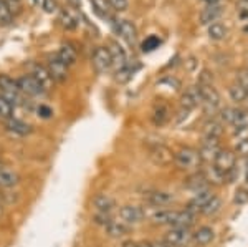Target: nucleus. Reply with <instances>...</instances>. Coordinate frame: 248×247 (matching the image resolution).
<instances>
[{"mask_svg":"<svg viewBox=\"0 0 248 247\" xmlns=\"http://www.w3.org/2000/svg\"><path fill=\"white\" fill-rule=\"evenodd\" d=\"M17 82H18V88L22 91V95H27V97H42V95L45 93V90L38 85L37 80L31 77V75H23Z\"/></svg>","mask_w":248,"mask_h":247,"instance_id":"6e6552de","label":"nucleus"},{"mask_svg":"<svg viewBox=\"0 0 248 247\" xmlns=\"http://www.w3.org/2000/svg\"><path fill=\"white\" fill-rule=\"evenodd\" d=\"M109 51H111V57H113V65L118 66V70L123 68V66L127 63L126 51H124L123 47L113 42V43H111V47H109Z\"/></svg>","mask_w":248,"mask_h":247,"instance_id":"b1692460","label":"nucleus"},{"mask_svg":"<svg viewBox=\"0 0 248 247\" xmlns=\"http://www.w3.org/2000/svg\"><path fill=\"white\" fill-rule=\"evenodd\" d=\"M174 163L177 165V168H181L184 171H195L201 168L202 158L199 149L186 146V148H181L174 153Z\"/></svg>","mask_w":248,"mask_h":247,"instance_id":"f257e3e1","label":"nucleus"},{"mask_svg":"<svg viewBox=\"0 0 248 247\" xmlns=\"http://www.w3.org/2000/svg\"><path fill=\"white\" fill-rule=\"evenodd\" d=\"M0 95L5 97L10 103H17L22 95L17 80L10 78L9 75H0Z\"/></svg>","mask_w":248,"mask_h":247,"instance_id":"20e7f679","label":"nucleus"},{"mask_svg":"<svg viewBox=\"0 0 248 247\" xmlns=\"http://www.w3.org/2000/svg\"><path fill=\"white\" fill-rule=\"evenodd\" d=\"M214 196H215V194L212 193L210 189H203V191H201V193H195V196L192 198L190 202L187 204L186 211H189V213H192V214L201 213L203 206H205L207 202H209Z\"/></svg>","mask_w":248,"mask_h":247,"instance_id":"4468645a","label":"nucleus"},{"mask_svg":"<svg viewBox=\"0 0 248 247\" xmlns=\"http://www.w3.org/2000/svg\"><path fill=\"white\" fill-rule=\"evenodd\" d=\"M186 247H187V246H186Z\"/></svg>","mask_w":248,"mask_h":247,"instance_id":"3c124183","label":"nucleus"},{"mask_svg":"<svg viewBox=\"0 0 248 247\" xmlns=\"http://www.w3.org/2000/svg\"><path fill=\"white\" fill-rule=\"evenodd\" d=\"M31 2H33L35 5H43V2H45V0H31Z\"/></svg>","mask_w":248,"mask_h":247,"instance_id":"de8ad7c7","label":"nucleus"},{"mask_svg":"<svg viewBox=\"0 0 248 247\" xmlns=\"http://www.w3.org/2000/svg\"><path fill=\"white\" fill-rule=\"evenodd\" d=\"M60 22H62L63 27L66 29H75L78 25V17L71 9H63L60 12Z\"/></svg>","mask_w":248,"mask_h":247,"instance_id":"bb28decb","label":"nucleus"},{"mask_svg":"<svg viewBox=\"0 0 248 247\" xmlns=\"http://www.w3.org/2000/svg\"><path fill=\"white\" fill-rule=\"evenodd\" d=\"M14 118V103H10L5 97L0 95V119Z\"/></svg>","mask_w":248,"mask_h":247,"instance_id":"72a5a7b5","label":"nucleus"},{"mask_svg":"<svg viewBox=\"0 0 248 247\" xmlns=\"http://www.w3.org/2000/svg\"><path fill=\"white\" fill-rule=\"evenodd\" d=\"M194 222H195V214L189 213V211H174L169 228H189L190 229V226H194Z\"/></svg>","mask_w":248,"mask_h":247,"instance_id":"6ab92c4d","label":"nucleus"},{"mask_svg":"<svg viewBox=\"0 0 248 247\" xmlns=\"http://www.w3.org/2000/svg\"><path fill=\"white\" fill-rule=\"evenodd\" d=\"M220 149L222 148H220V145H218V139H205V141L202 143L201 149H199L202 163H214V159L218 154Z\"/></svg>","mask_w":248,"mask_h":247,"instance_id":"f3484780","label":"nucleus"},{"mask_svg":"<svg viewBox=\"0 0 248 247\" xmlns=\"http://www.w3.org/2000/svg\"><path fill=\"white\" fill-rule=\"evenodd\" d=\"M5 130L9 131V133L15 134V136H27V134H30L31 131H33L31 125L22 121V119H17V118L7 119V121H5Z\"/></svg>","mask_w":248,"mask_h":247,"instance_id":"a211bd4d","label":"nucleus"},{"mask_svg":"<svg viewBox=\"0 0 248 247\" xmlns=\"http://www.w3.org/2000/svg\"><path fill=\"white\" fill-rule=\"evenodd\" d=\"M220 209H222V199L217 198V196H214L205 206H203L201 213L203 214V216H209L210 217V216H215L217 213H220Z\"/></svg>","mask_w":248,"mask_h":247,"instance_id":"c756f323","label":"nucleus"},{"mask_svg":"<svg viewBox=\"0 0 248 247\" xmlns=\"http://www.w3.org/2000/svg\"><path fill=\"white\" fill-rule=\"evenodd\" d=\"M162 241L172 247H186L192 241V232L189 228H170Z\"/></svg>","mask_w":248,"mask_h":247,"instance_id":"7ed1b4c3","label":"nucleus"},{"mask_svg":"<svg viewBox=\"0 0 248 247\" xmlns=\"http://www.w3.org/2000/svg\"><path fill=\"white\" fill-rule=\"evenodd\" d=\"M245 181L248 184V158H247V168H245Z\"/></svg>","mask_w":248,"mask_h":247,"instance_id":"49530a36","label":"nucleus"},{"mask_svg":"<svg viewBox=\"0 0 248 247\" xmlns=\"http://www.w3.org/2000/svg\"><path fill=\"white\" fill-rule=\"evenodd\" d=\"M229 93H230L232 101H235V103H243L245 99H248L247 88L243 85H240V83H235V85H232L230 90H229Z\"/></svg>","mask_w":248,"mask_h":247,"instance_id":"2f4dec72","label":"nucleus"},{"mask_svg":"<svg viewBox=\"0 0 248 247\" xmlns=\"http://www.w3.org/2000/svg\"><path fill=\"white\" fill-rule=\"evenodd\" d=\"M225 35H227V30L222 23H210L209 37L212 40H222V38H225Z\"/></svg>","mask_w":248,"mask_h":247,"instance_id":"c9c22d12","label":"nucleus"},{"mask_svg":"<svg viewBox=\"0 0 248 247\" xmlns=\"http://www.w3.org/2000/svg\"><path fill=\"white\" fill-rule=\"evenodd\" d=\"M14 2H18V0H14Z\"/></svg>","mask_w":248,"mask_h":247,"instance_id":"8fccbe9b","label":"nucleus"},{"mask_svg":"<svg viewBox=\"0 0 248 247\" xmlns=\"http://www.w3.org/2000/svg\"><path fill=\"white\" fill-rule=\"evenodd\" d=\"M205 3H209V5H214V3H217L218 0H203Z\"/></svg>","mask_w":248,"mask_h":247,"instance_id":"09e8293b","label":"nucleus"},{"mask_svg":"<svg viewBox=\"0 0 248 247\" xmlns=\"http://www.w3.org/2000/svg\"><path fill=\"white\" fill-rule=\"evenodd\" d=\"M167 118H169V115H167V110L164 108V106H161L159 110H155V113H154V123H155V125H162Z\"/></svg>","mask_w":248,"mask_h":247,"instance_id":"a19ab883","label":"nucleus"},{"mask_svg":"<svg viewBox=\"0 0 248 247\" xmlns=\"http://www.w3.org/2000/svg\"><path fill=\"white\" fill-rule=\"evenodd\" d=\"M109 5H111V9L116 12H124L129 7V2H127V0H109Z\"/></svg>","mask_w":248,"mask_h":247,"instance_id":"ea45409f","label":"nucleus"},{"mask_svg":"<svg viewBox=\"0 0 248 247\" xmlns=\"http://www.w3.org/2000/svg\"><path fill=\"white\" fill-rule=\"evenodd\" d=\"M222 133L223 128L217 121H209L205 125V128H203V136H205V139H218L222 136Z\"/></svg>","mask_w":248,"mask_h":247,"instance_id":"c85d7f7f","label":"nucleus"},{"mask_svg":"<svg viewBox=\"0 0 248 247\" xmlns=\"http://www.w3.org/2000/svg\"><path fill=\"white\" fill-rule=\"evenodd\" d=\"M91 5H93V10L96 12V15L103 18H108L111 14V5L109 0H91Z\"/></svg>","mask_w":248,"mask_h":247,"instance_id":"7c9ffc66","label":"nucleus"},{"mask_svg":"<svg viewBox=\"0 0 248 247\" xmlns=\"http://www.w3.org/2000/svg\"><path fill=\"white\" fill-rule=\"evenodd\" d=\"M45 66H46L48 73L51 75V78H53V82H58V83L66 82V78H68V66L57 57V55H53V57L48 58V62H46Z\"/></svg>","mask_w":248,"mask_h":247,"instance_id":"0eeeda50","label":"nucleus"},{"mask_svg":"<svg viewBox=\"0 0 248 247\" xmlns=\"http://www.w3.org/2000/svg\"><path fill=\"white\" fill-rule=\"evenodd\" d=\"M14 22V12L9 0H0V27L10 25Z\"/></svg>","mask_w":248,"mask_h":247,"instance_id":"393cba45","label":"nucleus"},{"mask_svg":"<svg viewBox=\"0 0 248 247\" xmlns=\"http://www.w3.org/2000/svg\"><path fill=\"white\" fill-rule=\"evenodd\" d=\"M57 57L62 60L63 63H65L66 66H71L75 62H77L78 58V53H77V49H75L73 45H70V43H66V45H62L57 53Z\"/></svg>","mask_w":248,"mask_h":247,"instance_id":"4be33fe9","label":"nucleus"},{"mask_svg":"<svg viewBox=\"0 0 248 247\" xmlns=\"http://www.w3.org/2000/svg\"><path fill=\"white\" fill-rule=\"evenodd\" d=\"M174 194L166 193V191H151L144 196L146 204L153 206V208H166L174 202Z\"/></svg>","mask_w":248,"mask_h":247,"instance_id":"9b49d317","label":"nucleus"},{"mask_svg":"<svg viewBox=\"0 0 248 247\" xmlns=\"http://www.w3.org/2000/svg\"><path fill=\"white\" fill-rule=\"evenodd\" d=\"M20 184V174L12 166L0 163V188L12 189Z\"/></svg>","mask_w":248,"mask_h":247,"instance_id":"9d476101","label":"nucleus"},{"mask_svg":"<svg viewBox=\"0 0 248 247\" xmlns=\"http://www.w3.org/2000/svg\"><path fill=\"white\" fill-rule=\"evenodd\" d=\"M134 71H136V68H133L131 66V63L127 62L126 65L123 66V68H119L118 71H116V80H118L119 83H126V82H129L131 78H133V75H134Z\"/></svg>","mask_w":248,"mask_h":247,"instance_id":"f704fd0d","label":"nucleus"},{"mask_svg":"<svg viewBox=\"0 0 248 247\" xmlns=\"http://www.w3.org/2000/svg\"><path fill=\"white\" fill-rule=\"evenodd\" d=\"M235 154L238 156H243V158H248V138H243V139H238L237 145H235Z\"/></svg>","mask_w":248,"mask_h":247,"instance_id":"4c0bfd02","label":"nucleus"},{"mask_svg":"<svg viewBox=\"0 0 248 247\" xmlns=\"http://www.w3.org/2000/svg\"><path fill=\"white\" fill-rule=\"evenodd\" d=\"M118 33H119V37L123 40H126L127 43H131V45L138 40V29H136V25L133 22H129V20H119Z\"/></svg>","mask_w":248,"mask_h":247,"instance_id":"aec40b11","label":"nucleus"},{"mask_svg":"<svg viewBox=\"0 0 248 247\" xmlns=\"http://www.w3.org/2000/svg\"><path fill=\"white\" fill-rule=\"evenodd\" d=\"M149 158L153 159L154 165L157 166H167L174 161V153L164 145H155L153 149H151Z\"/></svg>","mask_w":248,"mask_h":247,"instance_id":"ddd939ff","label":"nucleus"},{"mask_svg":"<svg viewBox=\"0 0 248 247\" xmlns=\"http://www.w3.org/2000/svg\"><path fill=\"white\" fill-rule=\"evenodd\" d=\"M199 90H201V97H202V103L207 105L209 108L215 110L220 105V95L218 91L214 88L212 85H202L199 83Z\"/></svg>","mask_w":248,"mask_h":247,"instance_id":"2eb2a0df","label":"nucleus"},{"mask_svg":"<svg viewBox=\"0 0 248 247\" xmlns=\"http://www.w3.org/2000/svg\"><path fill=\"white\" fill-rule=\"evenodd\" d=\"M146 216H147V211L141 208V206H134V204L123 206V208H119L118 211L119 221H123L124 224L131 226V228L139 224V222H142L144 219H146Z\"/></svg>","mask_w":248,"mask_h":247,"instance_id":"f03ea898","label":"nucleus"},{"mask_svg":"<svg viewBox=\"0 0 248 247\" xmlns=\"http://www.w3.org/2000/svg\"><path fill=\"white\" fill-rule=\"evenodd\" d=\"M51 115H53V111L48 108V106H45V105H40V106H38V116H42V118H50Z\"/></svg>","mask_w":248,"mask_h":247,"instance_id":"c03bdc74","label":"nucleus"},{"mask_svg":"<svg viewBox=\"0 0 248 247\" xmlns=\"http://www.w3.org/2000/svg\"><path fill=\"white\" fill-rule=\"evenodd\" d=\"M31 77H33L35 80H37V83L40 86H42L43 90H45V93L46 91H50L51 88H53V78H51V75L48 73V70H46V66H43V65H35L33 66V70H31Z\"/></svg>","mask_w":248,"mask_h":247,"instance_id":"dca6fc26","label":"nucleus"},{"mask_svg":"<svg viewBox=\"0 0 248 247\" xmlns=\"http://www.w3.org/2000/svg\"><path fill=\"white\" fill-rule=\"evenodd\" d=\"M93 209L94 214H103V216H111V213L116 208V202L114 199L109 196V194H96L93 198Z\"/></svg>","mask_w":248,"mask_h":247,"instance_id":"1a4fd4ad","label":"nucleus"},{"mask_svg":"<svg viewBox=\"0 0 248 247\" xmlns=\"http://www.w3.org/2000/svg\"><path fill=\"white\" fill-rule=\"evenodd\" d=\"M186 188L194 191V193H201V191H203V189H209V182H207V179L203 174L194 173L189 179H187Z\"/></svg>","mask_w":248,"mask_h":247,"instance_id":"5701e85b","label":"nucleus"},{"mask_svg":"<svg viewBox=\"0 0 248 247\" xmlns=\"http://www.w3.org/2000/svg\"><path fill=\"white\" fill-rule=\"evenodd\" d=\"M233 116H235V110L233 108H223L222 111H220V119L225 123H230L233 121Z\"/></svg>","mask_w":248,"mask_h":247,"instance_id":"79ce46f5","label":"nucleus"},{"mask_svg":"<svg viewBox=\"0 0 248 247\" xmlns=\"http://www.w3.org/2000/svg\"><path fill=\"white\" fill-rule=\"evenodd\" d=\"M159 45H161V40H159L157 37H149L146 42L142 43V50L144 51H151V50L157 49Z\"/></svg>","mask_w":248,"mask_h":247,"instance_id":"58836bf2","label":"nucleus"},{"mask_svg":"<svg viewBox=\"0 0 248 247\" xmlns=\"http://www.w3.org/2000/svg\"><path fill=\"white\" fill-rule=\"evenodd\" d=\"M3 208H5V202H3L2 196H0V216H3V211H5Z\"/></svg>","mask_w":248,"mask_h":247,"instance_id":"a18cd8bd","label":"nucleus"},{"mask_svg":"<svg viewBox=\"0 0 248 247\" xmlns=\"http://www.w3.org/2000/svg\"><path fill=\"white\" fill-rule=\"evenodd\" d=\"M232 126H233L235 130L248 128V111L235 110V116H233V121H232Z\"/></svg>","mask_w":248,"mask_h":247,"instance_id":"473e14b6","label":"nucleus"},{"mask_svg":"<svg viewBox=\"0 0 248 247\" xmlns=\"http://www.w3.org/2000/svg\"><path fill=\"white\" fill-rule=\"evenodd\" d=\"M121 247H153V242L151 241H126L123 242Z\"/></svg>","mask_w":248,"mask_h":247,"instance_id":"37998d69","label":"nucleus"},{"mask_svg":"<svg viewBox=\"0 0 248 247\" xmlns=\"http://www.w3.org/2000/svg\"><path fill=\"white\" fill-rule=\"evenodd\" d=\"M220 14H222V9H220L217 3L209 5L207 9H203V12L201 14V22L202 23H212L220 17Z\"/></svg>","mask_w":248,"mask_h":247,"instance_id":"cd10ccee","label":"nucleus"},{"mask_svg":"<svg viewBox=\"0 0 248 247\" xmlns=\"http://www.w3.org/2000/svg\"><path fill=\"white\" fill-rule=\"evenodd\" d=\"M93 66L98 73H108L113 68V57H111V51L106 47H98L93 53Z\"/></svg>","mask_w":248,"mask_h":247,"instance_id":"39448f33","label":"nucleus"},{"mask_svg":"<svg viewBox=\"0 0 248 247\" xmlns=\"http://www.w3.org/2000/svg\"><path fill=\"white\" fill-rule=\"evenodd\" d=\"M202 103V97H201V90L199 86H190L182 93L181 97V108L186 111H190L194 108H197Z\"/></svg>","mask_w":248,"mask_h":247,"instance_id":"f8f14e48","label":"nucleus"},{"mask_svg":"<svg viewBox=\"0 0 248 247\" xmlns=\"http://www.w3.org/2000/svg\"><path fill=\"white\" fill-rule=\"evenodd\" d=\"M203 176H205L209 184H222V182H225V174H223L222 171H218L214 165H210L209 168L205 169Z\"/></svg>","mask_w":248,"mask_h":247,"instance_id":"a878e982","label":"nucleus"},{"mask_svg":"<svg viewBox=\"0 0 248 247\" xmlns=\"http://www.w3.org/2000/svg\"><path fill=\"white\" fill-rule=\"evenodd\" d=\"M214 237H215V232H214V229L209 228V226H202V228H199L194 234H192V241H194L197 246L210 244V242L214 241Z\"/></svg>","mask_w":248,"mask_h":247,"instance_id":"412c9836","label":"nucleus"},{"mask_svg":"<svg viewBox=\"0 0 248 247\" xmlns=\"http://www.w3.org/2000/svg\"><path fill=\"white\" fill-rule=\"evenodd\" d=\"M212 165L227 176V174L237 166V154L230 149H220Z\"/></svg>","mask_w":248,"mask_h":247,"instance_id":"423d86ee","label":"nucleus"},{"mask_svg":"<svg viewBox=\"0 0 248 247\" xmlns=\"http://www.w3.org/2000/svg\"><path fill=\"white\" fill-rule=\"evenodd\" d=\"M233 202L238 206L247 204L248 202V189L247 188H238L233 194Z\"/></svg>","mask_w":248,"mask_h":247,"instance_id":"e433bc0d","label":"nucleus"}]
</instances>
